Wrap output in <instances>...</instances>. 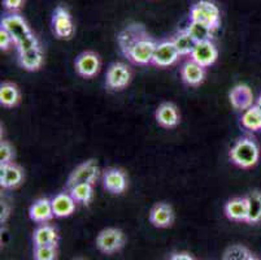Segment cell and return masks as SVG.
Segmentation results:
<instances>
[{"label": "cell", "instance_id": "6da1fadb", "mask_svg": "<svg viewBox=\"0 0 261 260\" xmlns=\"http://www.w3.org/2000/svg\"><path fill=\"white\" fill-rule=\"evenodd\" d=\"M121 52L127 60L137 65L152 64L153 54L158 42L151 38L146 28L141 23L126 26L117 37Z\"/></svg>", "mask_w": 261, "mask_h": 260}, {"label": "cell", "instance_id": "7a4b0ae2", "mask_svg": "<svg viewBox=\"0 0 261 260\" xmlns=\"http://www.w3.org/2000/svg\"><path fill=\"white\" fill-rule=\"evenodd\" d=\"M231 161L241 168H252L260 157V150L255 139L250 137L241 138L234 143L229 152Z\"/></svg>", "mask_w": 261, "mask_h": 260}, {"label": "cell", "instance_id": "3957f363", "mask_svg": "<svg viewBox=\"0 0 261 260\" xmlns=\"http://www.w3.org/2000/svg\"><path fill=\"white\" fill-rule=\"evenodd\" d=\"M190 20L205 23L216 30L220 26V11L217 6L210 0H199L190 11Z\"/></svg>", "mask_w": 261, "mask_h": 260}, {"label": "cell", "instance_id": "277c9868", "mask_svg": "<svg viewBox=\"0 0 261 260\" xmlns=\"http://www.w3.org/2000/svg\"><path fill=\"white\" fill-rule=\"evenodd\" d=\"M2 28L11 34L12 39L15 42L13 43L15 46L22 42L23 39H26V38H29L30 35H33L32 30L29 29L26 21L21 16L15 13L4 16L2 18Z\"/></svg>", "mask_w": 261, "mask_h": 260}, {"label": "cell", "instance_id": "5b68a950", "mask_svg": "<svg viewBox=\"0 0 261 260\" xmlns=\"http://www.w3.org/2000/svg\"><path fill=\"white\" fill-rule=\"evenodd\" d=\"M132 72L123 63H113L109 65L106 75V85L109 90H122L130 83Z\"/></svg>", "mask_w": 261, "mask_h": 260}, {"label": "cell", "instance_id": "8992f818", "mask_svg": "<svg viewBox=\"0 0 261 260\" xmlns=\"http://www.w3.org/2000/svg\"><path fill=\"white\" fill-rule=\"evenodd\" d=\"M99 177V167L98 163L95 160H87L78 166L74 171L72 172V175L68 178V189L73 187V186L78 185V183H91L94 185Z\"/></svg>", "mask_w": 261, "mask_h": 260}, {"label": "cell", "instance_id": "52a82bcc", "mask_svg": "<svg viewBox=\"0 0 261 260\" xmlns=\"http://www.w3.org/2000/svg\"><path fill=\"white\" fill-rule=\"evenodd\" d=\"M125 243V235L120 229L108 228L99 233L96 238V246L104 254H113L122 249Z\"/></svg>", "mask_w": 261, "mask_h": 260}, {"label": "cell", "instance_id": "ba28073f", "mask_svg": "<svg viewBox=\"0 0 261 260\" xmlns=\"http://www.w3.org/2000/svg\"><path fill=\"white\" fill-rule=\"evenodd\" d=\"M179 56L181 55L177 51L172 39L161 40V42H158V44H156L152 64L156 66H160V68H167V66H170L177 63Z\"/></svg>", "mask_w": 261, "mask_h": 260}, {"label": "cell", "instance_id": "9c48e42d", "mask_svg": "<svg viewBox=\"0 0 261 260\" xmlns=\"http://www.w3.org/2000/svg\"><path fill=\"white\" fill-rule=\"evenodd\" d=\"M52 26L56 37L60 39H70L74 34V26H73L72 17H70L68 9L64 7H58L54 12L52 17Z\"/></svg>", "mask_w": 261, "mask_h": 260}, {"label": "cell", "instance_id": "30bf717a", "mask_svg": "<svg viewBox=\"0 0 261 260\" xmlns=\"http://www.w3.org/2000/svg\"><path fill=\"white\" fill-rule=\"evenodd\" d=\"M75 70L84 78H92L100 70V59L92 51L82 52L75 59Z\"/></svg>", "mask_w": 261, "mask_h": 260}, {"label": "cell", "instance_id": "8fae6325", "mask_svg": "<svg viewBox=\"0 0 261 260\" xmlns=\"http://www.w3.org/2000/svg\"><path fill=\"white\" fill-rule=\"evenodd\" d=\"M229 99L231 106L234 107L238 111H246V109L251 108L255 102V98H253L252 90L250 89V86L243 85V83H239V85L234 86L229 94Z\"/></svg>", "mask_w": 261, "mask_h": 260}, {"label": "cell", "instance_id": "7c38bea8", "mask_svg": "<svg viewBox=\"0 0 261 260\" xmlns=\"http://www.w3.org/2000/svg\"><path fill=\"white\" fill-rule=\"evenodd\" d=\"M103 185L111 194H122L127 186L126 175L117 168L106 169L103 173Z\"/></svg>", "mask_w": 261, "mask_h": 260}, {"label": "cell", "instance_id": "4fadbf2b", "mask_svg": "<svg viewBox=\"0 0 261 260\" xmlns=\"http://www.w3.org/2000/svg\"><path fill=\"white\" fill-rule=\"evenodd\" d=\"M190 56H191L192 61L198 63L203 68H207V66L215 64V61L217 60L218 51L212 40L211 42H201L196 43L195 49Z\"/></svg>", "mask_w": 261, "mask_h": 260}, {"label": "cell", "instance_id": "5bb4252c", "mask_svg": "<svg viewBox=\"0 0 261 260\" xmlns=\"http://www.w3.org/2000/svg\"><path fill=\"white\" fill-rule=\"evenodd\" d=\"M23 180V171L15 163L0 166V186L3 189H15Z\"/></svg>", "mask_w": 261, "mask_h": 260}, {"label": "cell", "instance_id": "9a60e30c", "mask_svg": "<svg viewBox=\"0 0 261 260\" xmlns=\"http://www.w3.org/2000/svg\"><path fill=\"white\" fill-rule=\"evenodd\" d=\"M156 121L160 126L167 129L175 128L179 124V113L177 107L170 102L161 103L155 112Z\"/></svg>", "mask_w": 261, "mask_h": 260}, {"label": "cell", "instance_id": "2e32d148", "mask_svg": "<svg viewBox=\"0 0 261 260\" xmlns=\"http://www.w3.org/2000/svg\"><path fill=\"white\" fill-rule=\"evenodd\" d=\"M29 216L35 223L44 224L47 221L52 220L55 216L54 208H52V202L48 198H40L35 200L34 203L29 208Z\"/></svg>", "mask_w": 261, "mask_h": 260}, {"label": "cell", "instance_id": "e0dca14e", "mask_svg": "<svg viewBox=\"0 0 261 260\" xmlns=\"http://www.w3.org/2000/svg\"><path fill=\"white\" fill-rule=\"evenodd\" d=\"M149 221L156 228H169L174 221V212L170 204L158 203L149 214Z\"/></svg>", "mask_w": 261, "mask_h": 260}, {"label": "cell", "instance_id": "ac0fdd59", "mask_svg": "<svg viewBox=\"0 0 261 260\" xmlns=\"http://www.w3.org/2000/svg\"><path fill=\"white\" fill-rule=\"evenodd\" d=\"M52 208L56 218H68L74 212L75 202L70 193H60L51 199Z\"/></svg>", "mask_w": 261, "mask_h": 260}, {"label": "cell", "instance_id": "d6986e66", "mask_svg": "<svg viewBox=\"0 0 261 260\" xmlns=\"http://www.w3.org/2000/svg\"><path fill=\"white\" fill-rule=\"evenodd\" d=\"M181 77L189 86H199L205 78V69L195 61L189 60L182 65Z\"/></svg>", "mask_w": 261, "mask_h": 260}, {"label": "cell", "instance_id": "ffe728a7", "mask_svg": "<svg viewBox=\"0 0 261 260\" xmlns=\"http://www.w3.org/2000/svg\"><path fill=\"white\" fill-rule=\"evenodd\" d=\"M225 214L227 219L232 221H247L248 207H247L246 197L230 199L225 206Z\"/></svg>", "mask_w": 261, "mask_h": 260}, {"label": "cell", "instance_id": "44dd1931", "mask_svg": "<svg viewBox=\"0 0 261 260\" xmlns=\"http://www.w3.org/2000/svg\"><path fill=\"white\" fill-rule=\"evenodd\" d=\"M33 241L35 246H51V245H58L59 234L56 229L48 224H42L34 230Z\"/></svg>", "mask_w": 261, "mask_h": 260}, {"label": "cell", "instance_id": "7402d4cb", "mask_svg": "<svg viewBox=\"0 0 261 260\" xmlns=\"http://www.w3.org/2000/svg\"><path fill=\"white\" fill-rule=\"evenodd\" d=\"M18 63L25 70H38L43 64V54H42L40 47L18 54Z\"/></svg>", "mask_w": 261, "mask_h": 260}, {"label": "cell", "instance_id": "603a6c76", "mask_svg": "<svg viewBox=\"0 0 261 260\" xmlns=\"http://www.w3.org/2000/svg\"><path fill=\"white\" fill-rule=\"evenodd\" d=\"M21 94L17 85L12 82H3L0 85V104L6 108H13L20 103Z\"/></svg>", "mask_w": 261, "mask_h": 260}, {"label": "cell", "instance_id": "cb8c5ba5", "mask_svg": "<svg viewBox=\"0 0 261 260\" xmlns=\"http://www.w3.org/2000/svg\"><path fill=\"white\" fill-rule=\"evenodd\" d=\"M186 30L190 37L195 40V43L211 42L213 38V29H211L205 23L198 22V21H190Z\"/></svg>", "mask_w": 261, "mask_h": 260}, {"label": "cell", "instance_id": "d4e9b609", "mask_svg": "<svg viewBox=\"0 0 261 260\" xmlns=\"http://www.w3.org/2000/svg\"><path fill=\"white\" fill-rule=\"evenodd\" d=\"M248 215L247 221L248 224H256L261 221V193L255 190L246 197Z\"/></svg>", "mask_w": 261, "mask_h": 260}, {"label": "cell", "instance_id": "484cf974", "mask_svg": "<svg viewBox=\"0 0 261 260\" xmlns=\"http://www.w3.org/2000/svg\"><path fill=\"white\" fill-rule=\"evenodd\" d=\"M173 43H174L175 49L179 52L181 56H187V55H191L194 49H195L196 43L195 40L190 37V34L187 33V30H179L177 34L173 38Z\"/></svg>", "mask_w": 261, "mask_h": 260}, {"label": "cell", "instance_id": "4316f807", "mask_svg": "<svg viewBox=\"0 0 261 260\" xmlns=\"http://www.w3.org/2000/svg\"><path fill=\"white\" fill-rule=\"evenodd\" d=\"M242 125L243 128H246L247 130H251V132H257L261 129V113L258 111L257 106H252L251 108L246 109V111L242 113Z\"/></svg>", "mask_w": 261, "mask_h": 260}, {"label": "cell", "instance_id": "83f0119b", "mask_svg": "<svg viewBox=\"0 0 261 260\" xmlns=\"http://www.w3.org/2000/svg\"><path fill=\"white\" fill-rule=\"evenodd\" d=\"M69 193L77 203L89 204L92 199L94 190H92L91 183H78V185L70 187Z\"/></svg>", "mask_w": 261, "mask_h": 260}, {"label": "cell", "instance_id": "f1b7e54d", "mask_svg": "<svg viewBox=\"0 0 261 260\" xmlns=\"http://www.w3.org/2000/svg\"><path fill=\"white\" fill-rule=\"evenodd\" d=\"M252 254L242 245H232L225 251L222 260H250Z\"/></svg>", "mask_w": 261, "mask_h": 260}, {"label": "cell", "instance_id": "f546056e", "mask_svg": "<svg viewBox=\"0 0 261 260\" xmlns=\"http://www.w3.org/2000/svg\"><path fill=\"white\" fill-rule=\"evenodd\" d=\"M56 256H58L56 245L34 247V260H55Z\"/></svg>", "mask_w": 261, "mask_h": 260}, {"label": "cell", "instance_id": "4dcf8cb0", "mask_svg": "<svg viewBox=\"0 0 261 260\" xmlns=\"http://www.w3.org/2000/svg\"><path fill=\"white\" fill-rule=\"evenodd\" d=\"M13 157H15V150L11 146V143L7 140H2L0 143V166L13 163L12 161Z\"/></svg>", "mask_w": 261, "mask_h": 260}, {"label": "cell", "instance_id": "1f68e13d", "mask_svg": "<svg viewBox=\"0 0 261 260\" xmlns=\"http://www.w3.org/2000/svg\"><path fill=\"white\" fill-rule=\"evenodd\" d=\"M37 47H39V42H38L37 37H35L34 34L30 35V37L26 38V39H23L22 42H20L18 44H16V50H17L18 54L29 51V50L33 49H37Z\"/></svg>", "mask_w": 261, "mask_h": 260}, {"label": "cell", "instance_id": "d6a6232c", "mask_svg": "<svg viewBox=\"0 0 261 260\" xmlns=\"http://www.w3.org/2000/svg\"><path fill=\"white\" fill-rule=\"evenodd\" d=\"M12 43L15 42L12 39L11 34L7 30H4L3 28H0V49L3 50V51H7V50L11 49Z\"/></svg>", "mask_w": 261, "mask_h": 260}, {"label": "cell", "instance_id": "836d02e7", "mask_svg": "<svg viewBox=\"0 0 261 260\" xmlns=\"http://www.w3.org/2000/svg\"><path fill=\"white\" fill-rule=\"evenodd\" d=\"M3 4L8 11L16 12L21 9L23 4V0H3Z\"/></svg>", "mask_w": 261, "mask_h": 260}, {"label": "cell", "instance_id": "e575fe53", "mask_svg": "<svg viewBox=\"0 0 261 260\" xmlns=\"http://www.w3.org/2000/svg\"><path fill=\"white\" fill-rule=\"evenodd\" d=\"M169 260H195L187 252H179V254H174Z\"/></svg>", "mask_w": 261, "mask_h": 260}, {"label": "cell", "instance_id": "d590c367", "mask_svg": "<svg viewBox=\"0 0 261 260\" xmlns=\"http://www.w3.org/2000/svg\"><path fill=\"white\" fill-rule=\"evenodd\" d=\"M9 214V206L7 204V202H2V223L7 220Z\"/></svg>", "mask_w": 261, "mask_h": 260}, {"label": "cell", "instance_id": "8d00e7d4", "mask_svg": "<svg viewBox=\"0 0 261 260\" xmlns=\"http://www.w3.org/2000/svg\"><path fill=\"white\" fill-rule=\"evenodd\" d=\"M256 106H257V108H258V111H260V113H261V104H258V103H256Z\"/></svg>", "mask_w": 261, "mask_h": 260}, {"label": "cell", "instance_id": "74e56055", "mask_svg": "<svg viewBox=\"0 0 261 260\" xmlns=\"http://www.w3.org/2000/svg\"><path fill=\"white\" fill-rule=\"evenodd\" d=\"M256 103L261 104V95H260V97H258V99H257V102H256Z\"/></svg>", "mask_w": 261, "mask_h": 260}, {"label": "cell", "instance_id": "f35d334b", "mask_svg": "<svg viewBox=\"0 0 261 260\" xmlns=\"http://www.w3.org/2000/svg\"><path fill=\"white\" fill-rule=\"evenodd\" d=\"M250 260H260V259H257V257H253V256H251V257H250Z\"/></svg>", "mask_w": 261, "mask_h": 260}]
</instances>
